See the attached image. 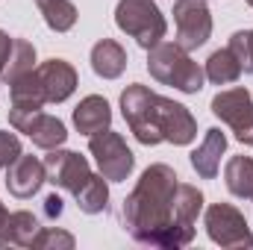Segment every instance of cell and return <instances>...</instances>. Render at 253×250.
Listing matches in <instances>:
<instances>
[{"mask_svg": "<svg viewBox=\"0 0 253 250\" xmlns=\"http://www.w3.org/2000/svg\"><path fill=\"white\" fill-rule=\"evenodd\" d=\"M180 177L171 165H150L138 177L135 188L124 197L121 224L124 230L147 248L177 250L194 242V227H183L174 215V194Z\"/></svg>", "mask_w": 253, "mask_h": 250, "instance_id": "1", "label": "cell"}, {"mask_svg": "<svg viewBox=\"0 0 253 250\" xmlns=\"http://www.w3.org/2000/svg\"><path fill=\"white\" fill-rule=\"evenodd\" d=\"M121 115L129 132L147 147L159 141H171L183 147L191 144L197 135V121L183 103L162 97L141 83H132L121 91Z\"/></svg>", "mask_w": 253, "mask_h": 250, "instance_id": "2", "label": "cell"}, {"mask_svg": "<svg viewBox=\"0 0 253 250\" xmlns=\"http://www.w3.org/2000/svg\"><path fill=\"white\" fill-rule=\"evenodd\" d=\"M147 71L156 83L171 85L183 94H197L203 88V68L183 50L177 42H159L147 50Z\"/></svg>", "mask_w": 253, "mask_h": 250, "instance_id": "3", "label": "cell"}, {"mask_svg": "<svg viewBox=\"0 0 253 250\" xmlns=\"http://www.w3.org/2000/svg\"><path fill=\"white\" fill-rule=\"evenodd\" d=\"M115 24H118L121 33L135 39V44L144 47V50L159 44L165 39V33H168L165 15L159 12V6L153 0H118Z\"/></svg>", "mask_w": 253, "mask_h": 250, "instance_id": "4", "label": "cell"}, {"mask_svg": "<svg viewBox=\"0 0 253 250\" xmlns=\"http://www.w3.org/2000/svg\"><path fill=\"white\" fill-rule=\"evenodd\" d=\"M88 150H91L100 174L109 183H124L126 177L132 174V168H135L132 150L126 147L121 132H112L109 126L100 129V132H94V135H88Z\"/></svg>", "mask_w": 253, "mask_h": 250, "instance_id": "5", "label": "cell"}, {"mask_svg": "<svg viewBox=\"0 0 253 250\" xmlns=\"http://www.w3.org/2000/svg\"><path fill=\"white\" fill-rule=\"evenodd\" d=\"M212 115L221 118L224 124L236 132V138L242 144L253 147V97L245 85H236V88H227V91H218L209 103Z\"/></svg>", "mask_w": 253, "mask_h": 250, "instance_id": "6", "label": "cell"}, {"mask_svg": "<svg viewBox=\"0 0 253 250\" xmlns=\"http://www.w3.org/2000/svg\"><path fill=\"white\" fill-rule=\"evenodd\" d=\"M203 224H206L209 239L221 248H251L253 245L251 227L233 203H212L206 209Z\"/></svg>", "mask_w": 253, "mask_h": 250, "instance_id": "7", "label": "cell"}, {"mask_svg": "<svg viewBox=\"0 0 253 250\" xmlns=\"http://www.w3.org/2000/svg\"><path fill=\"white\" fill-rule=\"evenodd\" d=\"M174 27L183 50L203 47L212 36V12L206 9V0H174Z\"/></svg>", "mask_w": 253, "mask_h": 250, "instance_id": "8", "label": "cell"}, {"mask_svg": "<svg viewBox=\"0 0 253 250\" xmlns=\"http://www.w3.org/2000/svg\"><path fill=\"white\" fill-rule=\"evenodd\" d=\"M9 124L15 126L18 132H27L30 141L42 150H53L62 147L68 138V129L59 118L47 115V112H21V109H9Z\"/></svg>", "mask_w": 253, "mask_h": 250, "instance_id": "9", "label": "cell"}, {"mask_svg": "<svg viewBox=\"0 0 253 250\" xmlns=\"http://www.w3.org/2000/svg\"><path fill=\"white\" fill-rule=\"evenodd\" d=\"M44 171H47V183H53L56 188H65L71 194L91 177L85 156H80L74 150H59V147H53L44 156Z\"/></svg>", "mask_w": 253, "mask_h": 250, "instance_id": "10", "label": "cell"}, {"mask_svg": "<svg viewBox=\"0 0 253 250\" xmlns=\"http://www.w3.org/2000/svg\"><path fill=\"white\" fill-rule=\"evenodd\" d=\"M44 183H47V171H44V159H39V156L21 153L6 168V188L18 200H30L33 194H39V188Z\"/></svg>", "mask_w": 253, "mask_h": 250, "instance_id": "11", "label": "cell"}, {"mask_svg": "<svg viewBox=\"0 0 253 250\" xmlns=\"http://www.w3.org/2000/svg\"><path fill=\"white\" fill-rule=\"evenodd\" d=\"M36 74L42 80L47 103H65L77 91V83H80L74 65L65 62V59H47V62H42L36 68Z\"/></svg>", "mask_w": 253, "mask_h": 250, "instance_id": "12", "label": "cell"}, {"mask_svg": "<svg viewBox=\"0 0 253 250\" xmlns=\"http://www.w3.org/2000/svg\"><path fill=\"white\" fill-rule=\"evenodd\" d=\"M224 150H227V135H224L218 126L206 129L200 147L191 153V168L197 171V177H203V180H215V177H218V168H221V156H224Z\"/></svg>", "mask_w": 253, "mask_h": 250, "instance_id": "13", "label": "cell"}, {"mask_svg": "<svg viewBox=\"0 0 253 250\" xmlns=\"http://www.w3.org/2000/svg\"><path fill=\"white\" fill-rule=\"evenodd\" d=\"M109 124H112V109H109L106 97H100V94L83 97L80 106L74 109V126L83 135H94V132L106 129Z\"/></svg>", "mask_w": 253, "mask_h": 250, "instance_id": "14", "label": "cell"}, {"mask_svg": "<svg viewBox=\"0 0 253 250\" xmlns=\"http://www.w3.org/2000/svg\"><path fill=\"white\" fill-rule=\"evenodd\" d=\"M126 68V50L115 39H100L91 47V71L103 80H118Z\"/></svg>", "mask_w": 253, "mask_h": 250, "instance_id": "15", "label": "cell"}, {"mask_svg": "<svg viewBox=\"0 0 253 250\" xmlns=\"http://www.w3.org/2000/svg\"><path fill=\"white\" fill-rule=\"evenodd\" d=\"M42 224H39V215L27 212V209H18V212H9L6 224H3V233H0V248L6 245H15V248H30L33 239L39 236Z\"/></svg>", "mask_w": 253, "mask_h": 250, "instance_id": "16", "label": "cell"}, {"mask_svg": "<svg viewBox=\"0 0 253 250\" xmlns=\"http://www.w3.org/2000/svg\"><path fill=\"white\" fill-rule=\"evenodd\" d=\"M9 94H12V109H21V112H39L47 97H44V88H42V80L36 71L18 77L12 85H9Z\"/></svg>", "mask_w": 253, "mask_h": 250, "instance_id": "17", "label": "cell"}, {"mask_svg": "<svg viewBox=\"0 0 253 250\" xmlns=\"http://www.w3.org/2000/svg\"><path fill=\"white\" fill-rule=\"evenodd\" d=\"M109 180L103 177V174H91L83 186L74 191V200H77V206H80V212H85V215H100V212H106V206H109V186H106Z\"/></svg>", "mask_w": 253, "mask_h": 250, "instance_id": "18", "label": "cell"}, {"mask_svg": "<svg viewBox=\"0 0 253 250\" xmlns=\"http://www.w3.org/2000/svg\"><path fill=\"white\" fill-rule=\"evenodd\" d=\"M224 183L230 188V194L253 200V159L251 156H233L224 168Z\"/></svg>", "mask_w": 253, "mask_h": 250, "instance_id": "19", "label": "cell"}, {"mask_svg": "<svg viewBox=\"0 0 253 250\" xmlns=\"http://www.w3.org/2000/svg\"><path fill=\"white\" fill-rule=\"evenodd\" d=\"M206 80L212 83V85H233L239 77H242V65L239 59L233 56V50L230 47H224V50H215L209 59H206Z\"/></svg>", "mask_w": 253, "mask_h": 250, "instance_id": "20", "label": "cell"}, {"mask_svg": "<svg viewBox=\"0 0 253 250\" xmlns=\"http://www.w3.org/2000/svg\"><path fill=\"white\" fill-rule=\"evenodd\" d=\"M30 71H36V47H33L27 39H15V42H12L9 62L3 68L0 80H3L6 85H12L18 77H24V74H30Z\"/></svg>", "mask_w": 253, "mask_h": 250, "instance_id": "21", "label": "cell"}, {"mask_svg": "<svg viewBox=\"0 0 253 250\" xmlns=\"http://www.w3.org/2000/svg\"><path fill=\"white\" fill-rule=\"evenodd\" d=\"M200 209H203V191L197 186L180 183L177 186V194H174V215H177V221L183 227H194Z\"/></svg>", "mask_w": 253, "mask_h": 250, "instance_id": "22", "label": "cell"}, {"mask_svg": "<svg viewBox=\"0 0 253 250\" xmlns=\"http://www.w3.org/2000/svg\"><path fill=\"white\" fill-rule=\"evenodd\" d=\"M36 6L44 15V24L53 33H68L77 24V6L71 0H36Z\"/></svg>", "mask_w": 253, "mask_h": 250, "instance_id": "23", "label": "cell"}, {"mask_svg": "<svg viewBox=\"0 0 253 250\" xmlns=\"http://www.w3.org/2000/svg\"><path fill=\"white\" fill-rule=\"evenodd\" d=\"M233 56L242 65V74H253V30H239L230 36V44Z\"/></svg>", "mask_w": 253, "mask_h": 250, "instance_id": "24", "label": "cell"}, {"mask_svg": "<svg viewBox=\"0 0 253 250\" xmlns=\"http://www.w3.org/2000/svg\"><path fill=\"white\" fill-rule=\"evenodd\" d=\"M74 245H77V242H74L71 233H62V230H56V227H42L30 248H42V250L44 248H65V250H71Z\"/></svg>", "mask_w": 253, "mask_h": 250, "instance_id": "25", "label": "cell"}, {"mask_svg": "<svg viewBox=\"0 0 253 250\" xmlns=\"http://www.w3.org/2000/svg\"><path fill=\"white\" fill-rule=\"evenodd\" d=\"M21 138L9 129H0V171H6L18 156H21Z\"/></svg>", "mask_w": 253, "mask_h": 250, "instance_id": "26", "label": "cell"}, {"mask_svg": "<svg viewBox=\"0 0 253 250\" xmlns=\"http://www.w3.org/2000/svg\"><path fill=\"white\" fill-rule=\"evenodd\" d=\"M62 197L59 194H47L44 197V218H50V221H56L59 215H62Z\"/></svg>", "mask_w": 253, "mask_h": 250, "instance_id": "27", "label": "cell"}, {"mask_svg": "<svg viewBox=\"0 0 253 250\" xmlns=\"http://www.w3.org/2000/svg\"><path fill=\"white\" fill-rule=\"evenodd\" d=\"M12 36L9 33H3L0 30V74H3V68H6V62H9V53H12Z\"/></svg>", "mask_w": 253, "mask_h": 250, "instance_id": "28", "label": "cell"}, {"mask_svg": "<svg viewBox=\"0 0 253 250\" xmlns=\"http://www.w3.org/2000/svg\"><path fill=\"white\" fill-rule=\"evenodd\" d=\"M6 218H9V212H6V206L0 203V233H3V224H6Z\"/></svg>", "mask_w": 253, "mask_h": 250, "instance_id": "29", "label": "cell"}, {"mask_svg": "<svg viewBox=\"0 0 253 250\" xmlns=\"http://www.w3.org/2000/svg\"><path fill=\"white\" fill-rule=\"evenodd\" d=\"M248 6H251V9H253V0H248Z\"/></svg>", "mask_w": 253, "mask_h": 250, "instance_id": "30", "label": "cell"}]
</instances>
